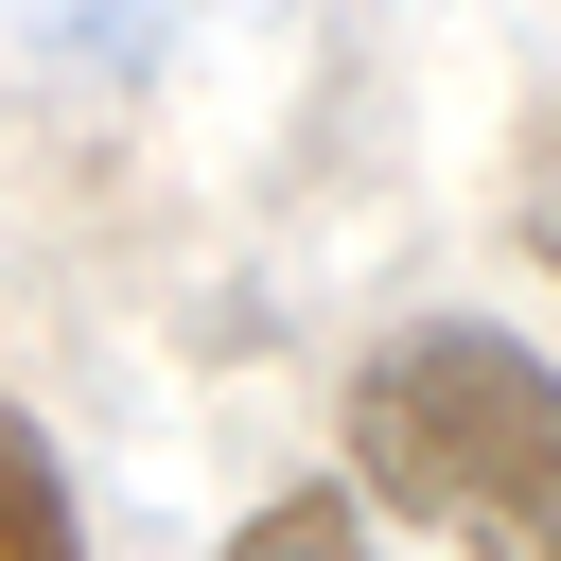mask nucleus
Here are the masks:
<instances>
[{
	"label": "nucleus",
	"instance_id": "obj_1",
	"mask_svg": "<svg viewBox=\"0 0 561 561\" xmlns=\"http://www.w3.org/2000/svg\"><path fill=\"white\" fill-rule=\"evenodd\" d=\"M351 491L473 561H561V368L491 316H421L351 368Z\"/></svg>",
	"mask_w": 561,
	"mask_h": 561
},
{
	"label": "nucleus",
	"instance_id": "obj_2",
	"mask_svg": "<svg viewBox=\"0 0 561 561\" xmlns=\"http://www.w3.org/2000/svg\"><path fill=\"white\" fill-rule=\"evenodd\" d=\"M0 561H88L70 543V473H53V438L0 403Z\"/></svg>",
	"mask_w": 561,
	"mask_h": 561
},
{
	"label": "nucleus",
	"instance_id": "obj_3",
	"mask_svg": "<svg viewBox=\"0 0 561 561\" xmlns=\"http://www.w3.org/2000/svg\"><path fill=\"white\" fill-rule=\"evenodd\" d=\"M228 561H368V526H351V491H280L228 526Z\"/></svg>",
	"mask_w": 561,
	"mask_h": 561
},
{
	"label": "nucleus",
	"instance_id": "obj_4",
	"mask_svg": "<svg viewBox=\"0 0 561 561\" xmlns=\"http://www.w3.org/2000/svg\"><path fill=\"white\" fill-rule=\"evenodd\" d=\"M543 263H561V210H543Z\"/></svg>",
	"mask_w": 561,
	"mask_h": 561
}]
</instances>
